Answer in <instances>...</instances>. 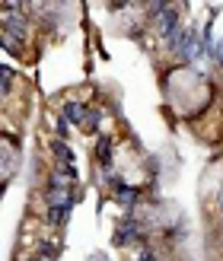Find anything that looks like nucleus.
I'll return each instance as SVG.
<instances>
[{
    "label": "nucleus",
    "instance_id": "obj_8",
    "mask_svg": "<svg viewBox=\"0 0 223 261\" xmlns=\"http://www.w3.org/2000/svg\"><path fill=\"white\" fill-rule=\"evenodd\" d=\"M51 130H55V137H58V140H67V137H70V124L64 121L61 115H58V118H51Z\"/></svg>",
    "mask_w": 223,
    "mask_h": 261
},
{
    "label": "nucleus",
    "instance_id": "obj_4",
    "mask_svg": "<svg viewBox=\"0 0 223 261\" xmlns=\"http://www.w3.org/2000/svg\"><path fill=\"white\" fill-rule=\"evenodd\" d=\"M45 207H77L73 191H58V188H45Z\"/></svg>",
    "mask_w": 223,
    "mask_h": 261
},
{
    "label": "nucleus",
    "instance_id": "obj_7",
    "mask_svg": "<svg viewBox=\"0 0 223 261\" xmlns=\"http://www.w3.org/2000/svg\"><path fill=\"white\" fill-rule=\"evenodd\" d=\"M99 124H102V112L99 109H89V115H86V121H83V134H99Z\"/></svg>",
    "mask_w": 223,
    "mask_h": 261
},
{
    "label": "nucleus",
    "instance_id": "obj_5",
    "mask_svg": "<svg viewBox=\"0 0 223 261\" xmlns=\"http://www.w3.org/2000/svg\"><path fill=\"white\" fill-rule=\"evenodd\" d=\"M134 239H140V229H137V223L134 220H121L118 223V229H115V245H128V242H134Z\"/></svg>",
    "mask_w": 223,
    "mask_h": 261
},
{
    "label": "nucleus",
    "instance_id": "obj_11",
    "mask_svg": "<svg viewBox=\"0 0 223 261\" xmlns=\"http://www.w3.org/2000/svg\"><path fill=\"white\" fill-rule=\"evenodd\" d=\"M48 261H58V258H48Z\"/></svg>",
    "mask_w": 223,
    "mask_h": 261
},
{
    "label": "nucleus",
    "instance_id": "obj_2",
    "mask_svg": "<svg viewBox=\"0 0 223 261\" xmlns=\"http://www.w3.org/2000/svg\"><path fill=\"white\" fill-rule=\"evenodd\" d=\"M77 185V166H64L58 163L55 172L48 175V188H58V191H73Z\"/></svg>",
    "mask_w": 223,
    "mask_h": 261
},
{
    "label": "nucleus",
    "instance_id": "obj_6",
    "mask_svg": "<svg viewBox=\"0 0 223 261\" xmlns=\"http://www.w3.org/2000/svg\"><path fill=\"white\" fill-rule=\"evenodd\" d=\"M96 163H102L109 169V163H112V137L109 134H99V140H96Z\"/></svg>",
    "mask_w": 223,
    "mask_h": 261
},
{
    "label": "nucleus",
    "instance_id": "obj_3",
    "mask_svg": "<svg viewBox=\"0 0 223 261\" xmlns=\"http://www.w3.org/2000/svg\"><path fill=\"white\" fill-rule=\"evenodd\" d=\"M48 150L58 156V163H64V166H77V153H73V147H70L67 140L51 137V140H48Z\"/></svg>",
    "mask_w": 223,
    "mask_h": 261
},
{
    "label": "nucleus",
    "instance_id": "obj_1",
    "mask_svg": "<svg viewBox=\"0 0 223 261\" xmlns=\"http://www.w3.org/2000/svg\"><path fill=\"white\" fill-rule=\"evenodd\" d=\"M86 115H89V109H86L83 99H64V102H61V118L67 121L70 127H83Z\"/></svg>",
    "mask_w": 223,
    "mask_h": 261
},
{
    "label": "nucleus",
    "instance_id": "obj_9",
    "mask_svg": "<svg viewBox=\"0 0 223 261\" xmlns=\"http://www.w3.org/2000/svg\"><path fill=\"white\" fill-rule=\"evenodd\" d=\"M217 204H220V211H223V185H220V191H217Z\"/></svg>",
    "mask_w": 223,
    "mask_h": 261
},
{
    "label": "nucleus",
    "instance_id": "obj_10",
    "mask_svg": "<svg viewBox=\"0 0 223 261\" xmlns=\"http://www.w3.org/2000/svg\"><path fill=\"white\" fill-rule=\"evenodd\" d=\"M220 232H223V220H220Z\"/></svg>",
    "mask_w": 223,
    "mask_h": 261
}]
</instances>
